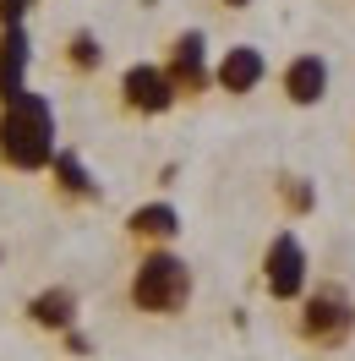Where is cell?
Instances as JSON below:
<instances>
[{"instance_id": "6da1fadb", "label": "cell", "mask_w": 355, "mask_h": 361, "mask_svg": "<svg viewBox=\"0 0 355 361\" xmlns=\"http://www.w3.org/2000/svg\"><path fill=\"white\" fill-rule=\"evenodd\" d=\"M61 154L55 142V104L44 93H11L0 99V164L6 170H23V176H39L49 170V159Z\"/></svg>"}, {"instance_id": "7a4b0ae2", "label": "cell", "mask_w": 355, "mask_h": 361, "mask_svg": "<svg viewBox=\"0 0 355 361\" xmlns=\"http://www.w3.org/2000/svg\"><path fill=\"white\" fill-rule=\"evenodd\" d=\"M192 295H197V269H192L175 247L137 252L132 279H126V301H132V312L170 323V317H180L186 307H192Z\"/></svg>"}, {"instance_id": "3957f363", "label": "cell", "mask_w": 355, "mask_h": 361, "mask_svg": "<svg viewBox=\"0 0 355 361\" xmlns=\"http://www.w3.org/2000/svg\"><path fill=\"white\" fill-rule=\"evenodd\" d=\"M289 334L295 345H306L317 356H333L355 339V295L339 285V279H323L311 285L295 307H289Z\"/></svg>"}, {"instance_id": "277c9868", "label": "cell", "mask_w": 355, "mask_h": 361, "mask_svg": "<svg viewBox=\"0 0 355 361\" xmlns=\"http://www.w3.org/2000/svg\"><path fill=\"white\" fill-rule=\"evenodd\" d=\"M257 274H263V290L273 307H295L301 295L311 290V257H306V241L295 235V230H273L263 247V263H257Z\"/></svg>"}, {"instance_id": "5b68a950", "label": "cell", "mask_w": 355, "mask_h": 361, "mask_svg": "<svg viewBox=\"0 0 355 361\" xmlns=\"http://www.w3.org/2000/svg\"><path fill=\"white\" fill-rule=\"evenodd\" d=\"M164 71H170V82H175L180 99H202V93L213 88V66H208V39H202V27H180L175 39H170Z\"/></svg>"}, {"instance_id": "8992f818", "label": "cell", "mask_w": 355, "mask_h": 361, "mask_svg": "<svg viewBox=\"0 0 355 361\" xmlns=\"http://www.w3.org/2000/svg\"><path fill=\"white\" fill-rule=\"evenodd\" d=\"M120 104L132 115H170L180 104L175 82H170V71H164V61H137V66L120 71Z\"/></svg>"}, {"instance_id": "52a82bcc", "label": "cell", "mask_w": 355, "mask_h": 361, "mask_svg": "<svg viewBox=\"0 0 355 361\" xmlns=\"http://www.w3.org/2000/svg\"><path fill=\"white\" fill-rule=\"evenodd\" d=\"M328 55H317V49H301V55H289L285 71H279V93H285L295 110H311V104H323L328 99Z\"/></svg>"}, {"instance_id": "ba28073f", "label": "cell", "mask_w": 355, "mask_h": 361, "mask_svg": "<svg viewBox=\"0 0 355 361\" xmlns=\"http://www.w3.org/2000/svg\"><path fill=\"white\" fill-rule=\"evenodd\" d=\"M268 77V55L257 44H230L213 61V88L219 93H235V99H246V93H257Z\"/></svg>"}, {"instance_id": "9c48e42d", "label": "cell", "mask_w": 355, "mask_h": 361, "mask_svg": "<svg viewBox=\"0 0 355 361\" xmlns=\"http://www.w3.org/2000/svg\"><path fill=\"white\" fill-rule=\"evenodd\" d=\"M175 235H180V208L175 203H137L132 214H126V241H132L137 252H148V247H175Z\"/></svg>"}, {"instance_id": "30bf717a", "label": "cell", "mask_w": 355, "mask_h": 361, "mask_svg": "<svg viewBox=\"0 0 355 361\" xmlns=\"http://www.w3.org/2000/svg\"><path fill=\"white\" fill-rule=\"evenodd\" d=\"M27 323L33 329H44V334H66V329H77V317H82V301H77V290L71 285H44V290L27 295Z\"/></svg>"}, {"instance_id": "8fae6325", "label": "cell", "mask_w": 355, "mask_h": 361, "mask_svg": "<svg viewBox=\"0 0 355 361\" xmlns=\"http://www.w3.org/2000/svg\"><path fill=\"white\" fill-rule=\"evenodd\" d=\"M27 66H33V39L27 27H0V99L27 88Z\"/></svg>"}, {"instance_id": "7c38bea8", "label": "cell", "mask_w": 355, "mask_h": 361, "mask_svg": "<svg viewBox=\"0 0 355 361\" xmlns=\"http://www.w3.org/2000/svg\"><path fill=\"white\" fill-rule=\"evenodd\" d=\"M49 176H55V192H61L66 203H99V180H93V170L82 164V154L61 148V154L49 159Z\"/></svg>"}, {"instance_id": "4fadbf2b", "label": "cell", "mask_w": 355, "mask_h": 361, "mask_svg": "<svg viewBox=\"0 0 355 361\" xmlns=\"http://www.w3.org/2000/svg\"><path fill=\"white\" fill-rule=\"evenodd\" d=\"M273 203L285 208V219H306L311 208H317V180H311V176H279Z\"/></svg>"}, {"instance_id": "5bb4252c", "label": "cell", "mask_w": 355, "mask_h": 361, "mask_svg": "<svg viewBox=\"0 0 355 361\" xmlns=\"http://www.w3.org/2000/svg\"><path fill=\"white\" fill-rule=\"evenodd\" d=\"M66 66L82 71V77L104 66V44H99V33H93V27H77V33L66 39Z\"/></svg>"}, {"instance_id": "9a60e30c", "label": "cell", "mask_w": 355, "mask_h": 361, "mask_svg": "<svg viewBox=\"0 0 355 361\" xmlns=\"http://www.w3.org/2000/svg\"><path fill=\"white\" fill-rule=\"evenodd\" d=\"M61 345H66L71 356H93V339L82 334V329H66V334H61Z\"/></svg>"}, {"instance_id": "2e32d148", "label": "cell", "mask_w": 355, "mask_h": 361, "mask_svg": "<svg viewBox=\"0 0 355 361\" xmlns=\"http://www.w3.org/2000/svg\"><path fill=\"white\" fill-rule=\"evenodd\" d=\"M224 11H246V6H251V0H219Z\"/></svg>"}, {"instance_id": "e0dca14e", "label": "cell", "mask_w": 355, "mask_h": 361, "mask_svg": "<svg viewBox=\"0 0 355 361\" xmlns=\"http://www.w3.org/2000/svg\"><path fill=\"white\" fill-rule=\"evenodd\" d=\"M0 263H6V247H0Z\"/></svg>"}]
</instances>
